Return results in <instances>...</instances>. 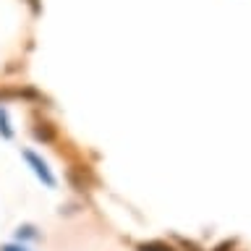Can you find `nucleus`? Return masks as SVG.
I'll list each match as a JSON object with an SVG mask.
<instances>
[{
    "mask_svg": "<svg viewBox=\"0 0 251 251\" xmlns=\"http://www.w3.org/2000/svg\"><path fill=\"white\" fill-rule=\"evenodd\" d=\"M24 160L29 162V168L34 170V176L42 180L47 188H55V176H52V170L47 168V162H45L37 152H31V149H24Z\"/></svg>",
    "mask_w": 251,
    "mask_h": 251,
    "instance_id": "f257e3e1",
    "label": "nucleus"
},
{
    "mask_svg": "<svg viewBox=\"0 0 251 251\" xmlns=\"http://www.w3.org/2000/svg\"><path fill=\"white\" fill-rule=\"evenodd\" d=\"M0 136H3V139H11L13 136V128H11V121H8L5 107H0Z\"/></svg>",
    "mask_w": 251,
    "mask_h": 251,
    "instance_id": "f03ea898",
    "label": "nucleus"
},
{
    "mask_svg": "<svg viewBox=\"0 0 251 251\" xmlns=\"http://www.w3.org/2000/svg\"><path fill=\"white\" fill-rule=\"evenodd\" d=\"M139 251H173V249L165 246V243H141Z\"/></svg>",
    "mask_w": 251,
    "mask_h": 251,
    "instance_id": "7ed1b4c3",
    "label": "nucleus"
},
{
    "mask_svg": "<svg viewBox=\"0 0 251 251\" xmlns=\"http://www.w3.org/2000/svg\"><path fill=\"white\" fill-rule=\"evenodd\" d=\"M0 251H29V249L26 246H19V243H5Z\"/></svg>",
    "mask_w": 251,
    "mask_h": 251,
    "instance_id": "20e7f679",
    "label": "nucleus"
}]
</instances>
